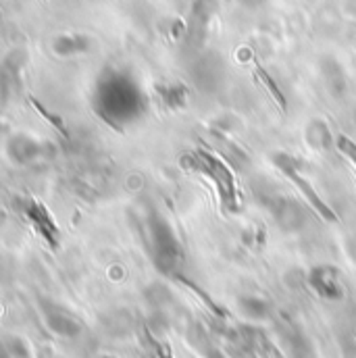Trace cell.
<instances>
[{"instance_id":"obj_7","label":"cell","mask_w":356,"mask_h":358,"mask_svg":"<svg viewBox=\"0 0 356 358\" xmlns=\"http://www.w3.org/2000/svg\"><path fill=\"white\" fill-rule=\"evenodd\" d=\"M323 76H325V80H327L329 90H332L336 96H344V92H346V80H344V73H342L340 65H336V63L323 65Z\"/></svg>"},{"instance_id":"obj_1","label":"cell","mask_w":356,"mask_h":358,"mask_svg":"<svg viewBox=\"0 0 356 358\" xmlns=\"http://www.w3.org/2000/svg\"><path fill=\"white\" fill-rule=\"evenodd\" d=\"M185 167L206 176L215 183L217 192H219V198L223 202V206L227 210H236L238 208V189H236V179L234 173L229 171V167L217 159L215 155L211 152H204V150H196L192 155H185L183 161H181Z\"/></svg>"},{"instance_id":"obj_12","label":"cell","mask_w":356,"mask_h":358,"mask_svg":"<svg viewBox=\"0 0 356 358\" xmlns=\"http://www.w3.org/2000/svg\"><path fill=\"white\" fill-rule=\"evenodd\" d=\"M338 148H340V150H342V152H344V155L356 165V144L353 140H348L346 136H340V138H338Z\"/></svg>"},{"instance_id":"obj_2","label":"cell","mask_w":356,"mask_h":358,"mask_svg":"<svg viewBox=\"0 0 356 358\" xmlns=\"http://www.w3.org/2000/svg\"><path fill=\"white\" fill-rule=\"evenodd\" d=\"M150 238H152V246H155L157 265L165 273H173L181 263V248H179L176 234L171 231L167 221H163L159 215H155L150 219Z\"/></svg>"},{"instance_id":"obj_10","label":"cell","mask_w":356,"mask_h":358,"mask_svg":"<svg viewBox=\"0 0 356 358\" xmlns=\"http://www.w3.org/2000/svg\"><path fill=\"white\" fill-rule=\"evenodd\" d=\"M161 98L163 102L169 106V108H179L187 102V90L181 84H176V86H165L161 88Z\"/></svg>"},{"instance_id":"obj_13","label":"cell","mask_w":356,"mask_h":358,"mask_svg":"<svg viewBox=\"0 0 356 358\" xmlns=\"http://www.w3.org/2000/svg\"><path fill=\"white\" fill-rule=\"evenodd\" d=\"M244 4H248V6H259V4H263L265 0H242Z\"/></svg>"},{"instance_id":"obj_9","label":"cell","mask_w":356,"mask_h":358,"mask_svg":"<svg viewBox=\"0 0 356 358\" xmlns=\"http://www.w3.org/2000/svg\"><path fill=\"white\" fill-rule=\"evenodd\" d=\"M306 140L317 148V150H323V148H329V129L325 123L321 121H315L308 131H306Z\"/></svg>"},{"instance_id":"obj_5","label":"cell","mask_w":356,"mask_h":358,"mask_svg":"<svg viewBox=\"0 0 356 358\" xmlns=\"http://www.w3.org/2000/svg\"><path fill=\"white\" fill-rule=\"evenodd\" d=\"M308 285L325 300H342L344 287L340 281V271L332 265H319L311 268L308 273Z\"/></svg>"},{"instance_id":"obj_11","label":"cell","mask_w":356,"mask_h":358,"mask_svg":"<svg viewBox=\"0 0 356 358\" xmlns=\"http://www.w3.org/2000/svg\"><path fill=\"white\" fill-rule=\"evenodd\" d=\"M255 78L259 80V84H261V86H265V88H267L269 94L273 96V100L279 104V108H281V110H285V106H287V104H285L283 92L277 88V84L273 82V78L269 76L267 71H265V69H257V71H255Z\"/></svg>"},{"instance_id":"obj_4","label":"cell","mask_w":356,"mask_h":358,"mask_svg":"<svg viewBox=\"0 0 356 358\" xmlns=\"http://www.w3.org/2000/svg\"><path fill=\"white\" fill-rule=\"evenodd\" d=\"M273 161H275V165H277V169H279V171H283L287 178L296 183V187L306 196V200L311 202V206H313V208H315L323 219H327V221H336L334 210L323 202V198H319V194L311 187V183L300 176V169H302L304 165H302L296 157H290V155H285V152H279V155H275V157H273Z\"/></svg>"},{"instance_id":"obj_8","label":"cell","mask_w":356,"mask_h":358,"mask_svg":"<svg viewBox=\"0 0 356 358\" xmlns=\"http://www.w3.org/2000/svg\"><path fill=\"white\" fill-rule=\"evenodd\" d=\"M86 46H88V40L80 36H65L55 42V50L59 55H76V52L86 50Z\"/></svg>"},{"instance_id":"obj_6","label":"cell","mask_w":356,"mask_h":358,"mask_svg":"<svg viewBox=\"0 0 356 358\" xmlns=\"http://www.w3.org/2000/svg\"><path fill=\"white\" fill-rule=\"evenodd\" d=\"M240 308L252 321H263L271 315V304L267 300L257 298V296H242L240 298Z\"/></svg>"},{"instance_id":"obj_3","label":"cell","mask_w":356,"mask_h":358,"mask_svg":"<svg viewBox=\"0 0 356 358\" xmlns=\"http://www.w3.org/2000/svg\"><path fill=\"white\" fill-rule=\"evenodd\" d=\"M259 196L281 229L298 231L306 223V213L302 210V206L296 200H292L283 194H275V192H261Z\"/></svg>"}]
</instances>
